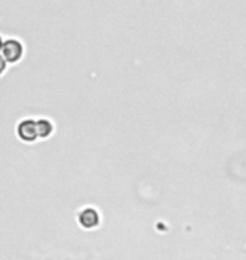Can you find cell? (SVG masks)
<instances>
[{
	"label": "cell",
	"mask_w": 246,
	"mask_h": 260,
	"mask_svg": "<svg viewBox=\"0 0 246 260\" xmlns=\"http://www.w3.org/2000/svg\"><path fill=\"white\" fill-rule=\"evenodd\" d=\"M36 127H38V137H49L52 134V130H54V125H52V122L49 118H39V120H36Z\"/></svg>",
	"instance_id": "obj_4"
},
{
	"label": "cell",
	"mask_w": 246,
	"mask_h": 260,
	"mask_svg": "<svg viewBox=\"0 0 246 260\" xmlns=\"http://www.w3.org/2000/svg\"><path fill=\"white\" fill-rule=\"evenodd\" d=\"M2 46H4V39H2V36H0V53H2Z\"/></svg>",
	"instance_id": "obj_6"
},
{
	"label": "cell",
	"mask_w": 246,
	"mask_h": 260,
	"mask_svg": "<svg viewBox=\"0 0 246 260\" xmlns=\"http://www.w3.org/2000/svg\"><path fill=\"white\" fill-rule=\"evenodd\" d=\"M17 135L25 142H34L38 139V127H36V120L32 118H24L17 125Z\"/></svg>",
	"instance_id": "obj_2"
},
{
	"label": "cell",
	"mask_w": 246,
	"mask_h": 260,
	"mask_svg": "<svg viewBox=\"0 0 246 260\" xmlns=\"http://www.w3.org/2000/svg\"><path fill=\"white\" fill-rule=\"evenodd\" d=\"M5 68H7V61H5L4 56L0 54V75H2V73L5 71Z\"/></svg>",
	"instance_id": "obj_5"
},
{
	"label": "cell",
	"mask_w": 246,
	"mask_h": 260,
	"mask_svg": "<svg viewBox=\"0 0 246 260\" xmlns=\"http://www.w3.org/2000/svg\"><path fill=\"white\" fill-rule=\"evenodd\" d=\"M80 223L85 228H95L98 223H99V215L96 210L93 208H86L80 213Z\"/></svg>",
	"instance_id": "obj_3"
},
{
	"label": "cell",
	"mask_w": 246,
	"mask_h": 260,
	"mask_svg": "<svg viewBox=\"0 0 246 260\" xmlns=\"http://www.w3.org/2000/svg\"><path fill=\"white\" fill-rule=\"evenodd\" d=\"M0 54L4 56V59L7 61V63H17L24 54V46L19 39H12V38L5 39L2 46V53Z\"/></svg>",
	"instance_id": "obj_1"
}]
</instances>
